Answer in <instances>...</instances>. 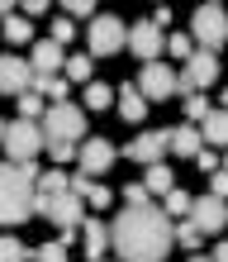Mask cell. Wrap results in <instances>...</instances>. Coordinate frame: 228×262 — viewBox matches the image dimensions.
Returning <instances> with one entry per match:
<instances>
[{"label": "cell", "mask_w": 228, "mask_h": 262, "mask_svg": "<svg viewBox=\"0 0 228 262\" xmlns=\"http://www.w3.org/2000/svg\"><path fill=\"white\" fill-rule=\"evenodd\" d=\"M176 243V220L162 205H124L110 224V248L119 262H162Z\"/></svg>", "instance_id": "cell-1"}, {"label": "cell", "mask_w": 228, "mask_h": 262, "mask_svg": "<svg viewBox=\"0 0 228 262\" xmlns=\"http://www.w3.org/2000/svg\"><path fill=\"white\" fill-rule=\"evenodd\" d=\"M29 214H38L34 162H0V224H24Z\"/></svg>", "instance_id": "cell-2"}, {"label": "cell", "mask_w": 228, "mask_h": 262, "mask_svg": "<svg viewBox=\"0 0 228 262\" xmlns=\"http://www.w3.org/2000/svg\"><path fill=\"white\" fill-rule=\"evenodd\" d=\"M43 138L48 143H81L86 138V110L81 105H53V110H43Z\"/></svg>", "instance_id": "cell-3"}, {"label": "cell", "mask_w": 228, "mask_h": 262, "mask_svg": "<svg viewBox=\"0 0 228 262\" xmlns=\"http://www.w3.org/2000/svg\"><path fill=\"white\" fill-rule=\"evenodd\" d=\"M38 214L43 220H53L57 229H62V243H71L76 234H81V195L76 191H62V195H38Z\"/></svg>", "instance_id": "cell-4"}, {"label": "cell", "mask_w": 228, "mask_h": 262, "mask_svg": "<svg viewBox=\"0 0 228 262\" xmlns=\"http://www.w3.org/2000/svg\"><path fill=\"white\" fill-rule=\"evenodd\" d=\"M190 38H195V48H205V53H219L223 43H228V14H223V5H200L190 14Z\"/></svg>", "instance_id": "cell-5"}, {"label": "cell", "mask_w": 228, "mask_h": 262, "mask_svg": "<svg viewBox=\"0 0 228 262\" xmlns=\"http://www.w3.org/2000/svg\"><path fill=\"white\" fill-rule=\"evenodd\" d=\"M43 148H48V138H43L38 119H14V124H5V158L10 162H34Z\"/></svg>", "instance_id": "cell-6"}, {"label": "cell", "mask_w": 228, "mask_h": 262, "mask_svg": "<svg viewBox=\"0 0 228 262\" xmlns=\"http://www.w3.org/2000/svg\"><path fill=\"white\" fill-rule=\"evenodd\" d=\"M86 43H90V57H114L119 48H129V24L119 14H95Z\"/></svg>", "instance_id": "cell-7"}, {"label": "cell", "mask_w": 228, "mask_h": 262, "mask_svg": "<svg viewBox=\"0 0 228 262\" xmlns=\"http://www.w3.org/2000/svg\"><path fill=\"white\" fill-rule=\"evenodd\" d=\"M214 81H219V57L205 53V48H195L186 57V67L176 72V91H190V96H205Z\"/></svg>", "instance_id": "cell-8"}, {"label": "cell", "mask_w": 228, "mask_h": 262, "mask_svg": "<svg viewBox=\"0 0 228 262\" xmlns=\"http://www.w3.org/2000/svg\"><path fill=\"white\" fill-rule=\"evenodd\" d=\"M129 53L138 57V62H157V57L166 53V34L152 19H138V24H129Z\"/></svg>", "instance_id": "cell-9"}, {"label": "cell", "mask_w": 228, "mask_h": 262, "mask_svg": "<svg viewBox=\"0 0 228 262\" xmlns=\"http://www.w3.org/2000/svg\"><path fill=\"white\" fill-rule=\"evenodd\" d=\"M138 91H143V100H166V96H176V67H166L162 57H157V62H143V67H138Z\"/></svg>", "instance_id": "cell-10"}, {"label": "cell", "mask_w": 228, "mask_h": 262, "mask_svg": "<svg viewBox=\"0 0 228 262\" xmlns=\"http://www.w3.org/2000/svg\"><path fill=\"white\" fill-rule=\"evenodd\" d=\"M166 152H171V129H143V134L124 148V158H133V162L152 167V162H162Z\"/></svg>", "instance_id": "cell-11"}, {"label": "cell", "mask_w": 228, "mask_h": 262, "mask_svg": "<svg viewBox=\"0 0 228 262\" xmlns=\"http://www.w3.org/2000/svg\"><path fill=\"white\" fill-rule=\"evenodd\" d=\"M190 220H195V229H200L205 238L209 234H223V229H228V205H223L219 195H200L195 210H190Z\"/></svg>", "instance_id": "cell-12"}, {"label": "cell", "mask_w": 228, "mask_h": 262, "mask_svg": "<svg viewBox=\"0 0 228 262\" xmlns=\"http://www.w3.org/2000/svg\"><path fill=\"white\" fill-rule=\"evenodd\" d=\"M24 91H34V67H29L24 57H0V96L19 100Z\"/></svg>", "instance_id": "cell-13"}, {"label": "cell", "mask_w": 228, "mask_h": 262, "mask_svg": "<svg viewBox=\"0 0 228 262\" xmlns=\"http://www.w3.org/2000/svg\"><path fill=\"white\" fill-rule=\"evenodd\" d=\"M76 162H81L86 177H100L105 167H114V143H110V138H86L81 152H76Z\"/></svg>", "instance_id": "cell-14"}, {"label": "cell", "mask_w": 228, "mask_h": 262, "mask_svg": "<svg viewBox=\"0 0 228 262\" xmlns=\"http://www.w3.org/2000/svg\"><path fill=\"white\" fill-rule=\"evenodd\" d=\"M29 67H34V76H57V72L67 67V53L57 48L53 38H38L34 53H29Z\"/></svg>", "instance_id": "cell-15"}, {"label": "cell", "mask_w": 228, "mask_h": 262, "mask_svg": "<svg viewBox=\"0 0 228 262\" xmlns=\"http://www.w3.org/2000/svg\"><path fill=\"white\" fill-rule=\"evenodd\" d=\"M81 243H86V257H90V262H100L105 248H110V224L95 220V214H90V220H81Z\"/></svg>", "instance_id": "cell-16"}, {"label": "cell", "mask_w": 228, "mask_h": 262, "mask_svg": "<svg viewBox=\"0 0 228 262\" xmlns=\"http://www.w3.org/2000/svg\"><path fill=\"white\" fill-rule=\"evenodd\" d=\"M71 191L86 200V205H95V210H105V205H114V191L110 186H100L95 177H86V172H76V181H71Z\"/></svg>", "instance_id": "cell-17"}, {"label": "cell", "mask_w": 228, "mask_h": 262, "mask_svg": "<svg viewBox=\"0 0 228 262\" xmlns=\"http://www.w3.org/2000/svg\"><path fill=\"white\" fill-rule=\"evenodd\" d=\"M205 148V134H200V124H181V129H171V152L176 158H190L195 162V152Z\"/></svg>", "instance_id": "cell-18"}, {"label": "cell", "mask_w": 228, "mask_h": 262, "mask_svg": "<svg viewBox=\"0 0 228 262\" xmlns=\"http://www.w3.org/2000/svg\"><path fill=\"white\" fill-rule=\"evenodd\" d=\"M119 115H124L129 124H143L147 100H143V91H138V86H119Z\"/></svg>", "instance_id": "cell-19"}, {"label": "cell", "mask_w": 228, "mask_h": 262, "mask_svg": "<svg viewBox=\"0 0 228 262\" xmlns=\"http://www.w3.org/2000/svg\"><path fill=\"white\" fill-rule=\"evenodd\" d=\"M200 134H205V148H228V110H209Z\"/></svg>", "instance_id": "cell-20"}, {"label": "cell", "mask_w": 228, "mask_h": 262, "mask_svg": "<svg viewBox=\"0 0 228 262\" xmlns=\"http://www.w3.org/2000/svg\"><path fill=\"white\" fill-rule=\"evenodd\" d=\"M162 210L171 214V220H190V210H195V195L190 191H181V186H171L162 195Z\"/></svg>", "instance_id": "cell-21"}, {"label": "cell", "mask_w": 228, "mask_h": 262, "mask_svg": "<svg viewBox=\"0 0 228 262\" xmlns=\"http://www.w3.org/2000/svg\"><path fill=\"white\" fill-rule=\"evenodd\" d=\"M143 186H147V195H166V191L176 186V177H171V167H166V162H152L147 177H143Z\"/></svg>", "instance_id": "cell-22"}, {"label": "cell", "mask_w": 228, "mask_h": 262, "mask_svg": "<svg viewBox=\"0 0 228 262\" xmlns=\"http://www.w3.org/2000/svg\"><path fill=\"white\" fill-rule=\"evenodd\" d=\"M0 262H34V248L14 234H0Z\"/></svg>", "instance_id": "cell-23"}, {"label": "cell", "mask_w": 228, "mask_h": 262, "mask_svg": "<svg viewBox=\"0 0 228 262\" xmlns=\"http://www.w3.org/2000/svg\"><path fill=\"white\" fill-rule=\"evenodd\" d=\"M67 86H71L67 76H34V91H38V96H48L53 105H62V100H67Z\"/></svg>", "instance_id": "cell-24"}, {"label": "cell", "mask_w": 228, "mask_h": 262, "mask_svg": "<svg viewBox=\"0 0 228 262\" xmlns=\"http://www.w3.org/2000/svg\"><path fill=\"white\" fill-rule=\"evenodd\" d=\"M81 105H86V110H110V105H114V86L90 81V86H86V96H81Z\"/></svg>", "instance_id": "cell-25"}, {"label": "cell", "mask_w": 228, "mask_h": 262, "mask_svg": "<svg viewBox=\"0 0 228 262\" xmlns=\"http://www.w3.org/2000/svg\"><path fill=\"white\" fill-rule=\"evenodd\" d=\"M29 38H34V29H29V19H19V14H10V19H5V43H14V48H24Z\"/></svg>", "instance_id": "cell-26"}, {"label": "cell", "mask_w": 228, "mask_h": 262, "mask_svg": "<svg viewBox=\"0 0 228 262\" xmlns=\"http://www.w3.org/2000/svg\"><path fill=\"white\" fill-rule=\"evenodd\" d=\"M62 191H71V181H67V172H43L38 177V195H62Z\"/></svg>", "instance_id": "cell-27"}, {"label": "cell", "mask_w": 228, "mask_h": 262, "mask_svg": "<svg viewBox=\"0 0 228 262\" xmlns=\"http://www.w3.org/2000/svg\"><path fill=\"white\" fill-rule=\"evenodd\" d=\"M90 72H95V62H90V57H67V67H62L67 81H86V86H90Z\"/></svg>", "instance_id": "cell-28"}, {"label": "cell", "mask_w": 228, "mask_h": 262, "mask_svg": "<svg viewBox=\"0 0 228 262\" xmlns=\"http://www.w3.org/2000/svg\"><path fill=\"white\" fill-rule=\"evenodd\" d=\"M166 53H171V57H181V62H186V57L195 53V38H190V34H166Z\"/></svg>", "instance_id": "cell-29"}, {"label": "cell", "mask_w": 228, "mask_h": 262, "mask_svg": "<svg viewBox=\"0 0 228 262\" xmlns=\"http://www.w3.org/2000/svg\"><path fill=\"white\" fill-rule=\"evenodd\" d=\"M34 262H67V243L53 238V243H43V248H34Z\"/></svg>", "instance_id": "cell-30"}, {"label": "cell", "mask_w": 228, "mask_h": 262, "mask_svg": "<svg viewBox=\"0 0 228 262\" xmlns=\"http://www.w3.org/2000/svg\"><path fill=\"white\" fill-rule=\"evenodd\" d=\"M200 238H205V234H200V229H195V220H181V224H176V243H186L190 253L200 248Z\"/></svg>", "instance_id": "cell-31"}, {"label": "cell", "mask_w": 228, "mask_h": 262, "mask_svg": "<svg viewBox=\"0 0 228 262\" xmlns=\"http://www.w3.org/2000/svg\"><path fill=\"white\" fill-rule=\"evenodd\" d=\"M43 115V96H38V91H24V96H19V119H38Z\"/></svg>", "instance_id": "cell-32"}, {"label": "cell", "mask_w": 228, "mask_h": 262, "mask_svg": "<svg viewBox=\"0 0 228 262\" xmlns=\"http://www.w3.org/2000/svg\"><path fill=\"white\" fill-rule=\"evenodd\" d=\"M186 119H190V124H205V119H209V100L205 96H190L186 100Z\"/></svg>", "instance_id": "cell-33"}, {"label": "cell", "mask_w": 228, "mask_h": 262, "mask_svg": "<svg viewBox=\"0 0 228 262\" xmlns=\"http://www.w3.org/2000/svg\"><path fill=\"white\" fill-rule=\"evenodd\" d=\"M195 167H200V172H209V177H214L219 167H223V158H219L214 148H200V152H195Z\"/></svg>", "instance_id": "cell-34"}, {"label": "cell", "mask_w": 228, "mask_h": 262, "mask_svg": "<svg viewBox=\"0 0 228 262\" xmlns=\"http://www.w3.org/2000/svg\"><path fill=\"white\" fill-rule=\"evenodd\" d=\"M71 38H76V24H71V19H57V24H53V43H57V48H67Z\"/></svg>", "instance_id": "cell-35"}, {"label": "cell", "mask_w": 228, "mask_h": 262, "mask_svg": "<svg viewBox=\"0 0 228 262\" xmlns=\"http://www.w3.org/2000/svg\"><path fill=\"white\" fill-rule=\"evenodd\" d=\"M124 205H147V186L143 181H129L124 186Z\"/></svg>", "instance_id": "cell-36"}, {"label": "cell", "mask_w": 228, "mask_h": 262, "mask_svg": "<svg viewBox=\"0 0 228 262\" xmlns=\"http://www.w3.org/2000/svg\"><path fill=\"white\" fill-rule=\"evenodd\" d=\"M76 152H81L76 143H48V158H53V162H71Z\"/></svg>", "instance_id": "cell-37"}, {"label": "cell", "mask_w": 228, "mask_h": 262, "mask_svg": "<svg viewBox=\"0 0 228 262\" xmlns=\"http://www.w3.org/2000/svg\"><path fill=\"white\" fill-rule=\"evenodd\" d=\"M209 195H219V200H228V167H219V172L209 177Z\"/></svg>", "instance_id": "cell-38"}, {"label": "cell", "mask_w": 228, "mask_h": 262, "mask_svg": "<svg viewBox=\"0 0 228 262\" xmlns=\"http://www.w3.org/2000/svg\"><path fill=\"white\" fill-rule=\"evenodd\" d=\"M95 5H100V0H62L67 14H95Z\"/></svg>", "instance_id": "cell-39"}, {"label": "cell", "mask_w": 228, "mask_h": 262, "mask_svg": "<svg viewBox=\"0 0 228 262\" xmlns=\"http://www.w3.org/2000/svg\"><path fill=\"white\" fill-rule=\"evenodd\" d=\"M152 24H157L162 34H166V29H171V5H157V14H152Z\"/></svg>", "instance_id": "cell-40"}, {"label": "cell", "mask_w": 228, "mask_h": 262, "mask_svg": "<svg viewBox=\"0 0 228 262\" xmlns=\"http://www.w3.org/2000/svg\"><path fill=\"white\" fill-rule=\"evenodd\" d=\"M19 5H24V14H43V10H48V0H19Z\"/></svg>", "instance_id": "cell-41"}, {"label": "cell", "mask_w": 228, "mask_h": 262, "mask_svg": "<svg viewBox=\"0 0 228 262\" xmlns=\"http://www.w3.org/2000/svg\"><path fill=\"white\" fill-rule=\"evenodd\" d=\"M209 257H214V262H228V238H223V243H214V253H209Z\"/></svg>", "instance_id": "cell-42"}, {"label": "cell", "mask_w": 228, "mask_h": 262, "mask_svg": "<svg viewBox=\"0 0 228 262\" xmlns=\"http://www.w3.org/2000/svg\"><path fill=\"white\" fill-rule=\"evenodd\" d=\"M19 5V0H0V19H10V10Z\"/></svg>", "instance_id": "cell-43"}, {"label": "cell", "mask_w": 228, "mask_h": 262, "mask_svg": "<svg viewBox=\"0 0 228 262\" xmlns=\"http://www.w3.org/2000/svg\"><path fill=\"white\" fill-rule=\"evenodd\" d=\"M190 262H214V257H200V253H190Z\"/></svg>", "instance_id": "cell-44"}, {"label": "cell", "mask_w": 228, "mask_h": 262, "mask_svg": "<svg viewBox=\"0 0 228 262\" xmlns=\"http://www.w3.org/2000/svg\"><path fill=\"white\" fill-rule=\"evenodd\" d=\"M0 143H5V119H0Z\"/></svg>", "instance_id": "cell-45"}, {"label": "cell", "mask_w": 228, "mask_h": 262, "mask_svg": "<svg viewBox=\"0 0 228 262\" xmlns=\"http://www.w3.org/2000/svg\"><path fill=\"white\" fill-rule=\"evenodd\" d=\"M223 110H228V86H223Z\"/></svg>", "instance_id": "cell-46"}, {"label": "cell", "mask_w": 228, "mask_h": 262, "mask_svg": "<svg viewBox=\"0 0 228 262\" xmlns=\"http://www.w3.org/2000/svg\"><path fill=\"white\" fill-rule=\"evenodd\" d=\"M214 5H219V0H214Z\"/></svg>", "instance_id": "cell-47"}]
</instances>
